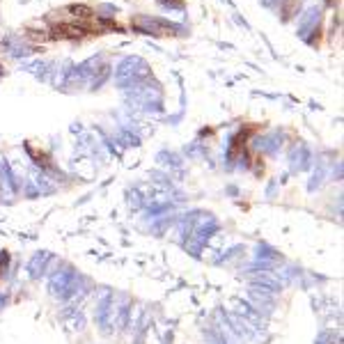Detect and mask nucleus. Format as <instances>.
I'll list each match as a JSON object with an SVG mask.
<instances>
[{
	"label": "nucleus",
	"mask_w": 344,
	"mask_h": 344,
	"mask_svg": "<svg viewBox=\"0 0 344 344\" xmlns=\"http://www.w3.org/2000/svg\"><path fill=\"white\" fill-rule=\"evenodd\" d=\"M149 81V67L145 60L140 58H126L122 65L117 67V85L126 87V85H140Z\"/></svg>",
	"instance_id": "nucleus-1"
},
{
	"label": "nucleus",
	"mask_w": 344,
	"mask_h": 344,
	"mask_svg": "<svg viewBox=\"0 0 344 344\" xmlns=\"http://www.w3.org/2000/svg\"><path fill=\"white\" fill-rule=\"evenodd\" d=\"M317 23H319V7H312V9H310V12L303 16L301 28H298V35H301V37H308V30L315 28Z\"/></svg>",
	"instance_id": "nucleus-2"
},
{
	"label": "nucleus",
	"mask_w": 344,
	"mask_h": 344,
	"mask_svg": "<svg viewBox=\"0 0 344 344\" xmlns=\"http://www.w3.org/2000/svg\"><path fill=\"white\" fill-rule=\"evenodd\" d=\"M72 14H76V16H83V18H87V16H92V9H87L85 5H74L72 7Z\"/></svg>",
	"instance_id": "nucleus-3"
}]
</instances>
